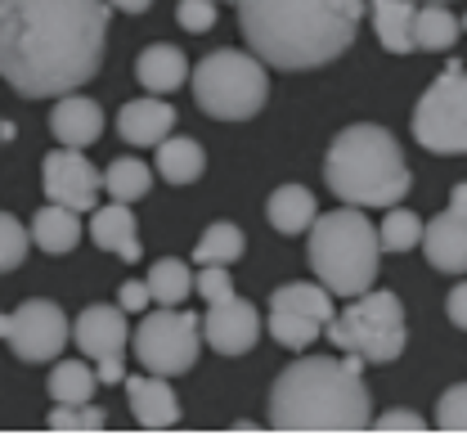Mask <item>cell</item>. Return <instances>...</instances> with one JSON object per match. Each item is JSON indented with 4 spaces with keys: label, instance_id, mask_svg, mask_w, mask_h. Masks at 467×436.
<instances>
[{
    "label": "cell",
    "instance_id": "1",
    "mask_svg": "<svg viewBox=\"0 0 467 436\" xmlns=\"http://www.w3.org/2000/svg\"><path fill=\"white\" fill-rule=\"evenodd\" d=\"M104 0H0V77L27 99L81 90L104 67Z\"/></svg>",
    "mask_w": 467,
    "mask_h": 436
},
{
    "label": "cell",
    "instance_id": "2",
    "mask_svg": "<svg viewBox=\"0 0 467 436\" xmlns=\"http://www.w3.org/2000/svg\"><path fill=\"white\" fill-rule=\"evenodd\" d=\"M368 0H238L252 55L279 72L324 67L347 55Z\"/></svg>",
    "mask_w": 467,
    "mask_h": 436
},
{
    "label": "cell",
    "instance_id": "3",
    "mask_svg": "<svg viewBox=\"0 0 467 436\" xmlns=\"http://www.w3.org/2000/svg\"><path fill=\"white\" fill-rule=\"evenodd\" d=\"M364 360H292L270 387L275 432H368V387L359 382Z\"/></svg>",
    "mask_w": 467,
    "mask_h": 436
},
{
    "label": "cell",
    "instance_id": "4",
    "mask_svg": "<svg viewBox=\"0 0 467 436\" xmlns=\"http://www.w3.org/2000/svg\"><path fill=\"white\" fill-rule=\"evenodd\" d=\"M324 181L350 207H396L413 185L396 135L373 122L347 126L328 144Z\"/></svg>",
    "mask_w": 467,
    "mask_h": 436
},
{
    "label": "cell",
    "instance_id": "5",
    "mask_svg": "<svg viewBox=\"0 0 467 436\" xmlns=\"http://www.w3.org/2000/svg\"><path fill=\"white\" fill-rule=\"evenodd\" d=\"M310 270L333 297H359L378 279V225L359 216V207L342 202L337 212H324L310 221Z\"/></svg>",
    "mask_w": 467,
    "mask_h": 436
},
{
    "label": "cell",
    "instance_id": "6",
    "mask_svg": "<svg viewBox=\"0 0 467 436\" xmlns=\"http://www.w3.org/2000/svg\"><path fill=\"white\" fill-rule=\"evenodd\" d=\"M189 81H193V99L207 118L216 122H247L265 109V95H270V72L256 55H243V50H216L198 67H189Z\"/></svg>",
    "mask_w": 467,
    "mask_h": 436
},
{
    "label": "cell",
    "instance_id": "7",
    "mask_svg": "<svg viewBox=\"0 0 467 436\" xmlns=\"http://www.w3.org/2000/svg\"><path fill=\"white\" fill-rule=\"evenodd\" d=\"M328 337L333 347H342L347 356H359L364 365H391L405 351V306L396 293L368 288L350 297L342 315L328 319Z\"/></svg>",
    "mask_w": 467,
    "mask_h": 436
},
{
    "label": "cell",
    "instance_id": "8",
    "mask_svg": "<svg viewBox=\"0 0 467 436\" xmlns=\"http://www.w3.org/2000/svg\"><path fill=\"white\" fill-rule=\"evenodd\" d=\"M413 135L427 153L441 158H459L467 153V67L450 63L441 67V77L422 90L418 109H413Z\"/></svg>",
    "mask_w": 467,
    "mask_h": 436
},
{
    "label": "cell",
    "instance_id": "9",
    "mask_svg": "<svg viewBox=\"0 0 467 436\" xmlns=\"http://www.w3.org/2000/svg\"><path fill=\"white\" fill-rule=\"evenodd\" d=\"M198 347H202V319L180 306H158L135 328V360L144 365V374H189L198 360Z\"/></svg>",
    "mask_w": 467,
    "mask_h": 436
},
{
    "label": "cell",
    "instance_id": "10",
    "mask_svg": "<svg viewBox=\"0 0 467 436\" xmlns=\"http://www.w3.org/2000/svg\"><path fill=\"white\" fill-rule=\"evenodd\" d=\"M0 337L9 342V351L23 365H46V360L63 356L72 328H67V315L58 311L55 302L36 297V302H23L14 315H0Z\"/></svg>",
    "mask_w": 467,
    "mask_h": 436
},
{
    "label": "cell",
    "instance_id": "11",
    "mask_svg": "<svg viewBox=\"0 0 467 436\" xmlns=\"http://www.w3.org/2000/svg\"><path fill=\"white\" fill-rule=\"evenodd\" d=\"M41 185H46V198L58 202V207L95 212V198L104 189V171H95L81 149H55V153H46Z\"/></svg>",
    "mask_w": 467,
    "mask_h": 436
},
{
    "label": "cell",
    "instance_id": "12",
    "mask_svg": "<svg viewBox=\"0 0 467 436\" xmlns=\"http://www.w3.org/2000/svg\"><path fill=\"white\" fill-rule=\"evenodd\" d=\"M422 252L445 275H463L467 270V181L454 185L450 207L422 225Z\"/></svg>",
    "mask_w": 467,
    "mask_h": 436
},
{
    "label": "cell",
    "instance_id": "13",
    "mask_svg": "<svg viewBox=\"0 0 467 436\" xmlns=\"http://www.w3.org/2000/svg\"><path fill=\"white\" fill-rule=\"evenodd\" d=\"M261 311L252 306V302H243V297H221V302H212L207 315H202V337L212 342V351H221V356H247L252 347H256V337H261Z\"/></svg>",
    "mask_w": 467,
    "mask_h": 436
},
{
    "label": "cell",
    "instance_id": "14",
    "mask_svg": "<svg viewBox=\"0 0 467 436\" xmlns=\"http://www.w3.org/2000/svg\"><path fill=\"white\" fill-rule=\"evenodd\" d=\"M72 337L77 347L90 356V360H104V356H121L126 342H130V328H126V311L121 306H86L72 324Z\"/></svg>",
    "mask_w": 467,
    "mask_h": 436
},
{
    "label": "cell",
    "instance_id": "15",
    "mask_svg": "<svg viewBox=\"0 0 467 436\" xmlns=\"http://www.w3.org/2000/svg\"><path fill=\"white\" fill-rule=\"evenodd\" d=\"M126 396H130V414H135L140 428L162 432V428H175V423H180V400H175L167 378H158V374L126 378Z\"/></svg>",
    "mask_w": 467,
    "mask_h": 436
},
{
    "label": "cell",
    "instance_id": "16",
    "mask_svg": "<svg viewBox=\"0 0 467 436\" xmlns=\"http://www.w3.org/2000/svg\"><path fill=\"white\" fill-rule=\"evenodd\" d=\"M50 130H55V140L63 149H86L104 130V109L95 99L77 95V90L72 95H58V104L50 109Z\"/></svg>",
    "mask_w": 467,
    "mask_h": 436
},
{
    "label": "cell",
    "instance_id": "17",
    "mask_svg": "<svg viewBox=\"0 0 467 436\" xmlns=\"http://www.w3.org/2000/svg\"><path fill=\"white\" fill-rule=\"evenodd\" d=\"M175 126V109L167 99H130V104H121V113H117V130H121V140L126 144H162L167 135H171Z\"/></svg>",
    "mask_w": 467,
    "mask_h": 436
},
{
    "label": "cell",
    "instance_id": "18",
    "mask_svg": "<svg viewBox=\"0 0 467 436\" xmlns=\"http://www.w3.org/2000/svg\"><path fill=\"white\" fill-rule=\"evenodd\" d=\"M90 239L104 252H117L121 261H140L144 248L135 239V216H130V202H113V207H95V221H90Z\"/></svg>",
    "mask_w": 467,
    "mask_h": 436
},
{
    "label": "cell",
    "instance_id": "19",
    "mask_svg": "<svg viewBox=\"0 0 467 436\" xmlns=\"http://www.w3.org/2000/svg\"><path fill=\"white\" fill-rule=\"evenodd\" d=\"M135 77H140L144 90L171 95V90H180V86L189 81V59H184L180 46H149V50L140 55V63H135Z\"/></svg>",
    "mask_w": 467,
    "mask_h": 436
},
{
    "label": "cell",
    "instance_id": "20",
    "mask_svg": "<svg viewBox=\"0 0 467 436\" xmlns=\"http://www.w3.org/2000/svg\"><path fill=\"white\" fill-rule=\"evenodd\" d=\"M32 244L41 252H50V256H63V252H72L81 244V212H72V207H41L36 212V221H32Z\"/></svg>",
    "mask_w": 467,
    "mask_h": 436
},
{
    "label": "cell",
    "instance_id": "21",
    "mask_svg": "<svg viewBox=\"0 0 467 436\" xmlns=\"http://www.w3.org/2000/svg\"><path fill=\"white\" fill-rule=\"evenodd\" d=\"M315 216H319V207H315V193L306 185L275 189L270 202H265V221H270L279 234H306Z\"/></svg>",
    "mask_w": 467,
    "mask_h": 436
},
{
    "label": "cell",
    "instance_id": "22",
    "mask_svg": "<svg viewBox=\"0 0 467 436\" xmlns=\"http://www.w3.org/2000/svg\"><path fill=\"white\" fill-rule=\"evenodd\" d=\"M368 14H373V32L382 50L413 55V5L409 0H368Z\"/></svg>",
    "mask_w": 467,
    "mask_h": 436
},
{
    "label": "cell",
    "instance_id": "23",
    "mask_svg": "<svg viewBox=\"0 0 467 436\" xmlns=\"http://www.w3.org/2000/svg\"><path fill=\"white\" fill-rule=\"evenodd\" d=\"M459 32H463L459 18H454L441 0H427L422 9H413V50H431V55L454 50Z\"/></svg>",
    "mask_w": 467,
    "mask_h": 436
},
{
    "label": "cell",
    "instance_id": "24",
    "mask_svg": "<svg viewBox=\"0 0 467 436\" xmlns=\"http://www.w3.org/2000/svg\"><path fill=\"white\" fill-rule=\"evenodd\" d=\"M153 149H158V176H167L171 185H193V181L202 176V167H207L202 144L189 140V135H167V140L153 144Z\"/></svg>",
    "mask_w": 467,
    "mask_h": 436
},
{
    "label": "cell",
    "instance_id": "25",
    "mask_svg": "<svg viewBox=\"0 0 467 436\" xmlns=\"http://www.w3.org/2000/svg\"><path fill=\"white\" fill-rule=\"evenodd\" d=\"M270 311H292V315H306V319H315V324H328V319L337 315V306H333V293H328L324 284L296 279V284L275 288V297H270Z\"/></svg>",
    "mask_w": 467,
    "mask_h": 436
},
{
    "label": "cell",
    "instance_id": "26",
    "mask_svg": "<svg viewBox=\"0 0 467 436\" xmlns=\"http://www.w3.org/2000/svg\"><path fill=\"white\" fill-rule=\"evenodd\" d=\"M243 230L230 225V221H216V225H207L202 230V239H198V248H193V261L198 265H234L238 256H243Z\"/></svg>",
    "mask_w": 467,
    "mask_h": 436
},
{
    "label": "cell",
    "instance_id": "27",
    "mask_svg": "<svg viewBox=\"0 0 467 436\" xmlns=\"http://www.w3.org/2000/svg\"><path fill=\"white\" fill-rule=\"evenodd\" d=\"M144 284H149V302H158V306H180L193 293V275L184 261H158Z\"/></svg>",
    "mask_w": 467,
    "mask_h": 436
},
{
    "label": "cell",
    "instance_id": "28",
    "mask_svg": "<svg viewBox=\"0 0 467 436\" xmlns=\"http://www.w3.org/2000/svg\"><path fill=\"white\" fill-rule=\"evenodd\" d=\"M50 396L55 405H86L95 396V374L86 360H58L50 374Z\"/></svg>",
    "mask_w": 467,
    "mask_h": 436
},
{
    "label": "cell",
    "instance_id": "29",
    "mask_svg": "<svg viewBox=\"0 0 467 436\" xmlns=\"http://www.w3.org/2000/svg\"><path fill=\"white\" fill-rule=\"evenodd\" d=\"M104 189L113 193V202H140L153 189V171L140 158H117L113 167L104 171Z\"/></svg>",
    "mask_w": 467,
    "mask_h": 436
},
{
    "label": "cell",
    "instance_id": "30",
    "mask_svg": "<svg viewBox=\"0 0 467 436\" xmlns=\"http://www.w3.org/2000/svg\"><path fill=\"white\" fill-rule=\"evenodd\" d=\"M418 239H422V221H418V212L391 207V212L382 216L378 244H382L387 252H409V248H418Z\"/></svg>",
    "mask_w": 467,
    "mask_h": 436
},
{
    "label": "cell",
    "instance_id": "31",
    "mask_svg": "<svg viewBox=\"0 0 467 436\" xmlns=\"http://www.w3.org/2000/svg\"><path fill=\"white\" fill-rule=\"evenodd\" d=\"M270 333H275V342L279 347H288V351H306L315 337H319V324L315 319H306V315H292V311H270V324H265Z\"/></svg>",
    "mask_w": 467,
    "mask_h": 436
},
{
    "label": "cell",
    "instance_id": "32",
    "mask_svg": "<svg viewBox=\"0 0 467 436\" xmlns=\"http://www.w3.org/2000/svg\"><path fill=\"white\" fill-rule=\"evenodd\" d=\"M27 248H32V230H23L18 216L0 212V275L18 270L23 256H27Z\"/></svg>",
    "mask_w": 467,
    "mask_h": 436
},
{
    "label": "cell",
    "instance_id": "33",
    "mask_svg": "<svg viewBox=\"0 0 467 436\" xmlns=\"http://www.w3.org/2000/svg\"><path fill=\"white\" fill-rule=\"evenodd\" d=\"M436 432H467V382H454L436 405Z\"/></svg>",
    "mask_w": 467,
    "mask_h": 436
},
{
    "label": "cell",
    "instance_id": "34",
    "mask_svg": "<svg viewBox=\"0 0 467 436\" xmlns=\"http://www.w3.org/2000/svg\"><path fill=\"white\" fill-rule=\"evenodd\" d=\"M175 23L184 32H212L216 27V0H180L175 5Z\"/></svg>",
    "mask_w": 467,
    "mask_h": 436
},
{
    "label": "cell",
    "instance_id": "35",
    "mask_svg": "<svg viewBox=\"0 0 467 436\" xmlns=\"http://www.w3.org/2000/svg\"><path fill=\"white\" fill-rule=\"evenodd\" d=\"M193 293H202V302H221L230 297L234 284H230V265H198V279H193Z\"/></svg>",
    "mask_w": 467,
    "mask_h": 436
},
{
    "label": "cell",
    "instance_id": "36",
    "mask_svg": "<svg viewBox=\"0 0 467 436\" xmlns=\"http://www.w3.org/2000/svg\"><path fill=\"white\" fill-rule=\"evenodd\" d=\"M368 428H378V432H427V423H422L413 410H391V414H382V419L368 423Z\"/></svg>",
    "mask_w": 467,
    "mask_h": 436
},
{
    "label": "cell",
    "instance_id": "37",
    "mask_svg": "<svg viewBox=\"0 0 467 436\" xmlns=\"http://www.w3.org/2000/svg\"><path fill=\"white\" fill-rule=\"evenodd\" d=\"M117 306H121V311H144V306H149V284L126 279V284L117 288Z\"/></svg>",
    "mask_w": 467,
    "mask_h": 436
},
{
    "label": "cell",
    "instance_id": "38",
    "mask_svg": "<svg viewBox=\"0 0 467 436\" xmlns=\"http://www.w3.org/2000/svg\"><path fill=\"white\" fill-rule=\"evenodd\" d=\"M50 432H81V405H55L50 410Z\"/></svg>",
    "mask_w": 467,
    "mask_h": 436
},
{
    "label": "cell",
    "instance_id": "39",
    "mask_svg": "<svg viewBox=\"0 0 467 436\" xmlns=\"http://www.w3.org/2000/svg\"><path fill=\"white\" fill-rule=\"evenodd\" d=\"M445 315H450V324H459L467 333V284H459L454 293H450V302H445Z\"/></svg>",
    "mask_w": 467,
    "mask_h": 436
},
{
    "label": "cell",
    "instance_id": "40",
    "mask_svg": "<svg viewBox=\"0 0 467 436\" xmlns=\"http://www.w3.org/2000/svg\"><path fill=\"white\" fill-rule=\"evenodd\" d=\"M99 382H104V387L126 382V365H121V356H104V360H99Z\"/></svg>",
    "mask_w": 467,
    "mask_h": 436
},
{
    "label": "cell",
    "instance_id": "41",
    "mask_svg": "<svg viewBox=\"0 0 467 436\" xmlns=\"http://www.w3.org/2000/svg\"><path fill=\"white\" fill-rule=\"evenodd\" d=\"M99 428H104V410L86 400V405H81V432H99Z\"/></svg>",
    "mask_w": 467,
    "mask_h": 436
},
{
    "label": "cell",
    "instance_id": "42",
    "mask_svg": "<svg viewBox=\"0 0 467 436\" xmlns=\"http://www.w3.org/2000/svg\"><path fill=\"white\" fill-rule=\"evenodd\" d=\"M104 5H109V9H121V14H144L153 0H104Z\"/></svg>",
    "mask_w": 467,
    "mask_h": 436
},
{
    "label": "cell",
    "instance_id": "43",
    "mask_svg": "<svg viewBox=\"0 0 467 436\" xmlns=\"http://www.w3.org/2000/svg\"><path fill=\"white\" fill-rule=\"evenodd\" d=\"M459 27H463V32H467V14H463V23H459Z\"/></svg>",
    "mask_w": 467,
    "mask_h": 436
},
{
    "label": "cell",
    "instance_id": "44",
    "mask_svg": "<svg viewBox=\"0 0 467 436\" xmlns=\"http://www.w3.org/2000/svg\"><path fill=\"white\" fill-rule=\"evenodd\" d=\"M234 5H238V0H234Z\"/></svg>",
    "mask_w": 467,
    "mask_h": 436
}]
</instances>
